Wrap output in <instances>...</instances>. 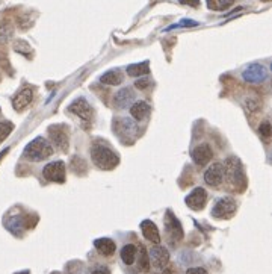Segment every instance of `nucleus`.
Here are the masks:
<instances>
[{
	"label": "nucleus",
	"mask_w": 272,
	"mask_h": 274,
	"mask_svg": "<svg viewBox=\"0 0 272 274\" xmlns=\"http://www.w3.org/2000/svg\"><path fill=\"white\" fill-rule=\"evenodd\" d=\"M223 167H224V179L229 184V186L236 192H244L247 188V176L241 160L235 156H230L226 159Z\"/></svg>",
	"instance_id": "1"
},
{
	"label": "nucleus",
	"mask_w": 272,
	"mask_h": 274,
	"mask_svg": "<svg viewBox=\"0 0 272 274\" xmlns=\"http://www.w3.org/2000/svg\"><path fill=\"white\" fill-rule=\"evenodd\" d=\"M91 159L100 170H114L120 164V156L107 144L97 141L91 146Z\"/></svg>",
	"instance_id": "2"
},
{
	"label": "nucleus",
	"mask_w": 272,
	"mask_h": 274,
	"mask_svg": "<svg viewBox=\"0 0 272 274\" xmlns=\"http://www.w3.org/2000/svg\"><path fill=\"white\" fill-rule=\"evenodd\" d=\"M53 146L42 136L35 138L33 141H30L26 148H24V156L30 160H44L47 158H50L53 154Z\"/></svg>",
	"instance_id": "3"
},
{
	"label": "nucleus",
	"mask_w": 272,
	"mask_h": 274,
	"mask_svg": "<svg viewBox=\"0 0 272 274\" xmlns=\"http://www.w3.org/2000/svg\"><path fill=\"white\" fill-rule=\"evenodd\" d=\"M47 134L54 144V147H58L61 152H67L70 146V130L65 124H51L47 129Z\"/></svg>",
	"instance_id": "4"
},
{
	"label": "nucleus",
	"mask_w": 272,
	"mask_h": 274,
	"mask_svg": "<svg viewBox=\"0 0 272 274\" xmlns=\"http://www.w3.org/2000/svg\"><path fill=\"white\" fill-rule=\"evenodd\" d=\"M236 209L238 204L232 197H223L215 203L212 209V216L218 218V220H229L236 214Z\"/></svg>",
	"instance_id": "5"
},
{
	"label": "nucleus",
	"mask_w": 272,
	"mask_h": 274,
	"mask_svg": "<svg viewBox=\"0 0 272 274\" xmlns=\"http://www.w3.org/2000/svg\"><path fill=\"white\" fill-rule=\"evenodd\" d=\"M42 176L48 182L64 184L65 182V164H64V160H54V162L47 164L42 170Z\"/></svg>",
	"instance_id": "6"
},
{
	"label": "nucleus",
	"mask_w": 272,
	"mask_h": 274,
	"mask_svg": "<svg viewBox=\"0 0 272 274\" xmlns=\"http://www.w3.org/2000/svg\"><path fill=\"white\" fill-rule=\"evenodd\" d=\"M68 112L77 116L80 120H83V123L92 122V117H94V109H92V106H91L85 98H77V100H74V102L68 106Z\"/></svg>",
	"instance_id": "7"
},
{
	"label": "nucleus",
	"mask_w": 272,
	"mask_h": 274,
	"mask_svg": "<svg viewBox=\"0 0 272 274\" xmlns=\"http://www.w3.org/2000/svg\"><path fill=\"white\" fill-rule=\"evenodd\" d=\"M242 78L250 84H262L268 79V68L262 64H251L242 72Z\"/></svg>",
	"instance_id": "8"
},
{
	"label": "nucleus",
	"mask_w": 272,
	"mask_h": 274,
	"mask_svg": "<svg viewBox=\"0 0 272 274\" xmlns=\"http://www.w3.org/2000/svg\"><path fill=\"white\" fill-rule=\"evenodd\" d=\"M224 180V167L223 162H215L206 170L204 182L210 186H220Z\"/></svg>",
	"instance_id": "9"
},
{
	"label": "nucleus",
	"mask_w": 272,
	"mask_h": 274,
	"mask_svg": "<svg viewBox=\"0 0 272 274\" xmlns=\"http://www.w3.org/2000/svg\"><path fill=\"white\" fill-rule=\"evenodd\" d=\"M148 258H150V262H153V265L156 268H159V270L165 268L168 265V262H170V253H168V250L165 247L159 246V244H156L154 247H151Z\"/></svg>",
	"instance_id": "10"
},
{
	"label": "nucleus",
	"mask_w": 272,
	"mask_h": 274,
	"mask_svg": "<svg viewBox=\"0 0 272 274\" xmlns=\"http://www.w3.org/2000/svg\"><path fill=\"white\" fill-rule=\"evenodd\" d=\"M165 228L173 241H180L183 238V228L171 210L165 214Z\"/></svg>",
	"instance_id": "11"
},
{
	"label": "nucleus",
	"mask_w": 272,
	"mask_h": 274,
	"mask_svg": "<svg viewBox=\"0 0 272 274\" xmlns=\"http://www.w3.org/2000/svg\"><path fill=\"white\" fill-rule=\"evenodd\" d=\"M186 204L194 210H201L207 203V192L204 188H195L191 194L186 196Z\"/></svg>",
	"instance_id": "12"
},
{
	"label": "nucleus",
	"mask_w": 272,
	"mask_h": 274,
	"mask_svg": "<svg viewBox=\"0 0 272 274\" xmlns=\"http://www.w3.org/2000/svg\"><path fill=\"white\" fill-rule=\"evenodd\" d=\"M212 158H213V152L209 144H200L192 150V159L200 167L207 166V164L212 160Z\"/></svg>",
	"instance_id": "13"
},
{
	"label": "nucleus",
	"mask_w": 272,
	"mask_h": 274,
	"mask_svg": "<svg viewBox=\"0 0 272 274\" xmlns=\"http://www.w3.org/2000/svg\"><path fill=\"white\" fill-rule=\"evenodd\" d=\"M132 102H135V91L132 88H123L114 97V104L118 109H126L127 106H132Z\"/></svg>",
	"instance_id": "14"
},
{
	"label": "nucleus",
	"mask_w": 272,
	"mask_h": 274,
	"mask_svg": "<svg viewBox=\"0 0 272 274\" xmlns=\"http://www.w3.org/2000/svg\"><path fill=\"white\" fill-rule=\"evenodd\" d=\"M33 98V91L30 88H23L14 98H12V108L15 109V111H23V109H26L30 102Z\"/></svg>",
	"instance_id": "15"
},
{
	"label": "nucleus",
	"mask_w": 272,
	"mask_h": 274,
	"mask_svg": "<svg viewBox=\"0 0 272 274\" xmlns=\"http://www.w3.org/2000/svg\"><path fill=\"white\" fill-rule=\"evenodd\" d=\"M141 230H142V235H144V238L147 241H150L153 244H159L160 242L159 229H157V226L151 220H144L141 223Z\"/></svg>",
	"instance_id": "16"
},
{
	"label": "nucleus",
	"mask_w": 272,
	"mask_h": 274,
	"mask_svg": "<svg viewBox=\"0 0 272 274\" xmlns=\"http://www.w3.org/2000/svg\"><path fill=\"white\" fill-rule=\"evenodd\" d=\"M114 130L120 136L126 138V136H130V135H133L136 132V126L129 118H118V120L114 122Z\"/></svg>",
	"instance_id": "17"
},
{
	"label": "nucleus",
	"mask_w": 272,
	"mask_h": 274,
	"mask_svg": "<svg viewBox=\"0 0 272 274\" xmlns=\"http://www.w3.org/2000/svg\"><path fill=\"white\" fill-rule=\"evenodd\" d=\"M94 247L103 256H112L117 250V244L111 238H98L94 241Z\"/></svg>",
	"instance_id": "18"
},
{
	"label": "nucleus",
	"mask_w": 272,
	"mask_h": 274,
	"mask_svg": "<svg viewBox=\"0 0 272 274\" xmlns=\"http://www.w3.org/2000/svg\"><path fill=\"white\" fill-rule=\"evenodd\" d=\"M150 104L144 100H139V102H135L132 106H130V114L135 120L141 122L144 120L148 114H150Z\"/></svg>",
	"instance_id": "19"
},
{
	"label": "nucleus",
	"mask_w": 272,
	"mask_h": 274,
	"mask_svg": "<svg viewBox=\"0 0 272 274\" xmlns=\"http://www.w3.org/2000/svg\"><path fill=\"white\" fill-rule=\"evenodd\" d=\"M123 80H124V78H123V73H121L120 70H109V72L103 73L101 78H100V82H101V84H104V85H111V86H117V85H120Z\"/></svg>",
	"instance_id": "20"
},
{
	"label": "nucleus",
	"mask_w": 272,
	"mask_h": 274,
	"mask_svg": "<svg viewBox=\"0 0 272 274\" xmlns=\"http://www.w3.org/2000/svg\"><path fill=\"white\" fill-rule=\"evenodd\" d=\"M150 73V66L148 62H141V64H132L127 67V74L130 78H142Z\"/></svg>",
	"instance_id": "21"
},
{
	"label": "nucleus",
	"mask_w": 272,
	"mask_h": 274,
	"mask_svg": "<svg viewBox=\"0 0 272 274\" xmlns=\"http://www.w3.org/2000/svg\"><path fill=\"white\" fill-rule=\"evenodd\" d=\"M14 35V26L8 20H0V42H8Z\"/></svg>",
	"instance_id": "22"
},
{
	"label": "nucleus",
	"mask_w": 272,
	"mask_h": 274,
	"mask_svg": "<svg viewBox=\"0 0 272 274\" xmlns=\"http://www.w3.org/2000/svg\"><path fill=\"white\" fill-rule=\"evenodd\" d=\"M136 254H138V248L133 244L124 246L123 250H121V259H123V262L126 265H132L135 262V259H136Z\"/></svg>",
	"instance_id": "23"
},
{
	"label": "nucleus",
	"mask_w": 272,
	"mask_h": 274,
	"mask_svg": "<svg viewBox=\"0 0 272 274\" xmlns=\"http://www.w3.org/2000/svg\"><path fill=\"white\" fill-rule=\"evenodd\" d=\"M70 167H71V170H73L76 174H85L86 170H88V164L85 162L83 158H80V156H73V158H71V162H70Z\"/></svg>",
	"instance_id": "24"
},
{
	"label": "nucleus",
	"mask_w": 272,
	"mask_h": 274,
	"mask_svg": "<svg viewBox=\"0 0 272 274\" xmlns=\"http://www.w3.org/2000/svg\"><path fill=\"white\" fill-rule=\"evenodd\" d=\"M138 252H139V259H138V266L141 271L147 272L150 270V258H148V253H147V248L139 244V247H136Z\"/></svg>",
	"instance_id": "25"
},
{
	"label": "nucleus",
	"mask_w": 272,
	"mask_h": 274,
	"mask_svg": "<svg viewBox=\"0 0 272 274\" xmlns=\"http://www.w3.org/2000/svg\"><path fill=\"white\" fill-rule=\"evenodd\" d=\"M235 4V0H207V5L213 11H224Z\"/></svg>",
	"instance_id": "26"
},
{
	"label": "nucleus",
	"mask_w": 272,
	"mask_h": 274,
	"mask_svg": "<svg viewBox=\"0 0 272 274\" xmlns=\"http://www.w3.org/2000/svg\"><path fill=\"white\" fill-rule=\"evenodd\" d=\"M12 47H14V50H15L17 53L23 54V56L30 58L32 48H30V46H29L27 41H24V40H17V41H14V46H12Z\"/></svg>",
	"instance_id": "27"
},
{
	"label": "nucleus",
	"mask_w": 272,
	"mask_h": 274,
	"mask_svg": "<svg viewBox=\"0 0 272 274\" xmlns=\"http://www.w3.org/2000/svg\"><path fill=\"white\" fill-rule=\"evenodd\" d=\"M12 130H14V124L11 122H2L0 123V142H3Z\"/></svg>",
	"instance_id": "28"
},
{
	"label": "nucleus",
	"mask_w": 272,
	"mask_h": 274,
	"mask_svg": "<svg viewBox=\"0 0 272 274\" xmlns=\"http://www.w3.org/2000/svg\"><path fill=\"white\" fill-rule=\"evenodd\" d=\"M259 132H260L262 138H263L265 141H268V140L271 138V123H269V122L262 123L260 128H259Z\"/></svg>",
	"instance_id": "29"
},
{
	"label": "nucleus",
	"mask_w": 272,
	"mask_h": 274,
	"mask_svg": "<svg viewBox=\"0 0 272 274\" xmlns=\"http://www.w3.org/2000/svg\"><path fill=\"white\" fill-rule=\"evenodd\" d=\"M150 79H147V78H139V80H136V84H135V86L136 88H139V90H147L148 86H150Z\"/></svg>",
	"instance_id": "30"
},
{
	"label": "nucleus",
	"mask_w": 272,
	"mask_h": 274,
	"mask_svg": "<svg viewBox=\"0 0 272 274\" xmlns=\"http://www.w3.org/2000/svg\"><path fill=\"white\" fill-rule=\"evenodd\" d=\"M198 23L197 22H192V20H182L179 24H174V26H171L170 29H174V28H183V26H197Z\"/></svg>",
	"instance_id": "31"
},
{
	"label": "nucleus",
	"mask_w": 272,
	"mask_h": 274,
	"mask_svg": "<svg viewBox=\"0 0 272 274\" xmlns=\"http://www.w3.org/2000/svg\"><path fill=\"white\" fill-rule=\"evenodd\" d=\"M186 274H207V271L201 266H194V268H189Z\"/></svg>",
	"instance_id": "32"
},
{
	"label": "nucleus",
	"mask_w": 272,
	"mask_h": 274,
	"mask_svg": "<svg viewBox=\"0 0 272 274\" xmlns=\"http://www.w3.org/2000/svg\"><path fill=\"white\" fill-rule=\"evenodd\" d=\"M180 4L182 5H189L192 8H197V6H200V0H180Z\"/></svg>",
	"instance_id": "33"
},
{
	"label": "nucleus",
	"mask_w": 272,
	"mask_h": 274,
	"mask_svg": "<svg viewBox=\"0 0 272 274\" xmlns=\"http://www.w3.org/2000/svg\"><path fill=\"white\" fill-rule=\"evenodd\" d=\"M92 274H109V271H107L106 266H97V268L92 271Z\"/></svg>",
	"instance_id": "34"
},
{
	"label": "nucleus",
	"mask_w": 272,
	"mask_h": 274,
	"mask_svg": "<svg viewBox=\"0 0 272 274\" xmlns=\"http://www.w3.org/2000/svg\"><path fill=\"white\" fill-rule=\"evenodd\" d=\"M15 274H30L29 271H20V272H15Z\"/></svg>",
	"instance_id": "35"
},
{
	"label": "nucleus",
	"mask_w": 272,
	"mask_h": 274,
	"mask_svg": "<svg viewBox=\"0 0 272 274\" xmlns=\"http://www.w3.org/2000/svg\"><path fill=\"white\" fill-rule=\"evenodd\" d=\"M262 2H269V0H262Z\"/></svg>",
	"instance_id": "36"
}]
</instances>
